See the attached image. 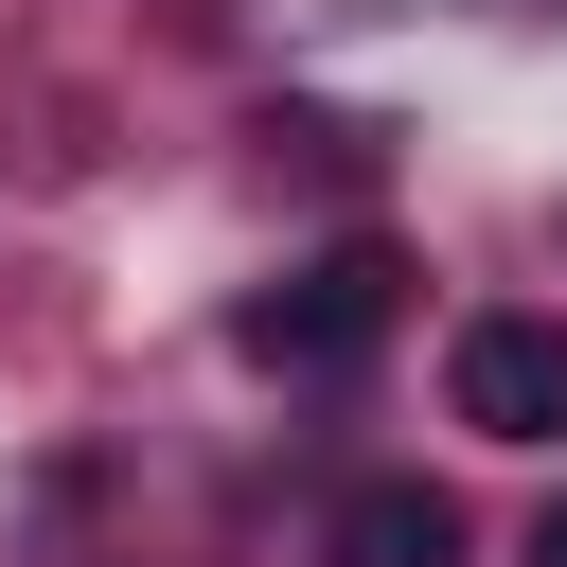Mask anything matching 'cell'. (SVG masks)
I'll return each mask as SVG.
<instances>
[{"mask_svg": "<svg viewBox=\"0 0 567 567\" xmlns=\"http://www.w3.org/2000/svg\"><path fill=\"white\" fill-rule=\"evenodd\" d=\"M390 319H408V266H390L372 230H337V248H301V266H284V284H266L230 337H248L266 372H354Z\"/></svg>", "mask_w": 567, "mask_h": 567, "instance_id": "cell-1", "label": "cell"}, {"mask_svg": "<svg viewBox=\"0 0 567 567\" xmlns=\"http://www.w3.org/2000/svg\"><path fill=\"white\" fill-rule=\"evenodd\" d=\"M443 390H461V425L478 443H567V319H461V354H443Z\"/></svg>", "mask_w": 567, "mask_h": 567, "instance_id": "cell-2", "label": "cell"}, {"mask_svg": "<svg viewBox=\"0 0 567 567\" xmlns=\"http://www.w3.org/2000/svg\"><path fill=\"white\" fill-rule=\"evenodd\" d=\"M319 567H461V496L443 478H354L319 514Z\"/></svg>", "mask_w": 567, "mask_h": 567, "instance_id": "cell-3", "label": "cell"}, {"mask_svg": "<svg viewBox=\"0 0 567 567\" xmlns=\"http://www.w3.org/2000/svg\"><path fill=\"white\" fill-rule=\"evenodd\" d=\"M532 567H567V496H549V514H532Z\"/></svg>", "mask_w": 567, "mask_h": 567, "instance_id": "cell-4", "label": "cell"}]
</instances>
